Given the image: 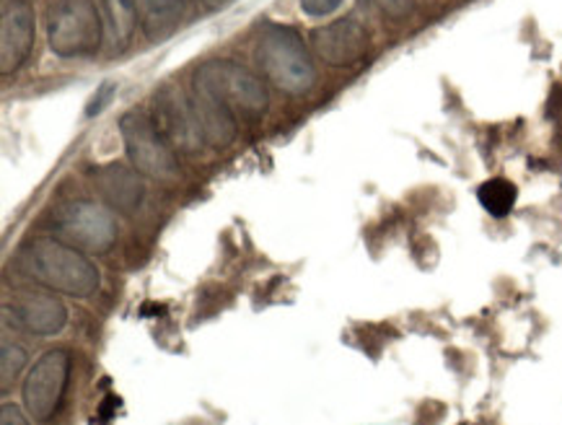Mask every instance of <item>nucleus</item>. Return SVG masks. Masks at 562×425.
I'll list each match as a JSON object with an SVG mask.
<instances>
[{
  "label": "nucleus",
  "instance_id": "obj_11",
  "mask_svg": "<svg viewBox=\"0 0 562 425\" xmlns=\"http://www.w3.org/2000/svg\"><path fill=\"white\" fill-rule=\"evenodd\" d=\"M5 322L16 324L32 335H57L68 322V309L60 299L42 297V293H26L5 306Z\"/></svg>",
  "mask_w": 562,
  "mask_h": 425
},
{
  "label": "nucleus",
  "instance_id": "obj_21",
  "mask_svg": "<svg viewBox=\"0 0 562 425\" xmlns=\"http://www.w3.org/2000/svg\"><path fill=\"white\" fill-rule=\"evenodd\" d=\"M231 0H203V5L205 9H211V11H218V9H223V5H228Z\"/></svg>",
  "mask_w": 562,
  "mask_h": 425
},
{
  "label": "nucleus",
  "instance_id": "obj_14",
  "mask_svg": "<svg viewBox=\"0 0 562 425\" xmlns=\"http://www.w3.org/2000/svg\"><path fill=\"white\" fill-rule=\"evenodd\" d=\"M104 26L114 47H125L138 26V0H102Z\"/></svg>",
  "mask_w": 562,
  "mask_h": 425
},
{
  "label": "nucleus",
  "instance_id": "obj_9",
  "mask_svg": "<svg viewBox=\"0 0 562 425\" xmlns=\"http://www.w3.org/2000/svg\"><path fill=\"white\" fill-rule=\"evenodd\" d=\"M37 37V19L26 0H3L0 9V70L5 76L29 60Z\"/></svg>",
  "mask_w": 562,
  "mask_h": 425
},
{
  "label": "nucleus",
  "instance_id": "obj_7",
  "mask_svg": "<svg viewBox=\"0 0 562 425\" xmlns=\"http://www.w3.org/2000/svg\"><path fill=\"white\" fill-rule=\"evenodd\" d=\"M70 377V356L65 350H49L34 364L24 381V407L37 423H45L63 405Z\"/></svg>",
  "mask_w": 562,
  "mask_h": 425
},
{
  "label": "nucleus",
  "instance_id": "obj_10",
  "mask_svg": "<svg viewBox=\"0 0 562 425\" xmlns=\"http://www.w3.org/2000/svg\"><path fill=\"white\" fill-rule=\"evenodd\" d=\"M312 47L333 68H348V65L358 63L360 57L369 53L371 40L366 26L358 24L356 19H340L316 29L312 34Z\"/></svg>",
  "mask_w": 562,
  "mask_h": 425
},
{
  "label": "nucleus",
  "instance_id": "obj_4",
  "mask_svg": "<svg viewBox=\"0 0 562 425\" xmlns=\"http://www.w3.org/2000/svg\"><path fill=\"white\" fill-rule=\"evenodd\" d=\"M102 19L93 0H47L49 47L60 57H83L102 45Z\"/></svg>",
  "mask_w": 562,
  "mask_h": 425
},
{
  "label": "nucleus",
  "instance_id": "obj_17",
  "mask_svg": "<svg viewBox=\"0 0 562 425\" xmlns=\"http://www.w3.org/2000/svg\"><path fill=\"white\" fill-rule=\"evenodd\" d=\"M114 89H117V86H114L112 81L102 83V89H97V93H93V99L89 102V107H86V118H97L99 112H104L106 107H110L112 99H114Z\"/></svg>",
  "mask_w": 562,
  "mask_h": 425
},
{
  "label": "nucleus",
  "instance_id": "obj_5",
  "mask_svg": "<svg viewBox=\"0 0 562 425\" xmlns=\"http://www.w3.org/2000/svg\"><path fill=\"white\" fill-rule=\"evenodd\" d=\"M120 133L135 169L158 179L177 177L179 161L175 150H171L167 135L161 133V127L154 120L146 118L143 112H127L120 120Z\"/></svg>",
  "mask_w": 562,
  "mask_h": 425
},
{
  "label": "nucleus",
  "instance_id": "obj_6",
  "mask_svg": "<svg viewBox=\"0 0 562 425\" xmlns=\"http://www.w3.org/2000/svg\"><path fill=\"white\" fill-rule=\"evenodd\" d=\"M55 228L65 242H74L91 255H104L117 242V221L106 208L91 200H70L53 215Z\"/></svg>",
  "mask_w": 562,
  "mask_h": 425
},
{
  "label": "nucleus",
  "instance_id": "obj_1",
  "mask_svg": "<svg viewBox=\"0 0 562 425\" xmlns=\"http://www.w3.org/2000/svg\"><path fill=\"white\" fill-rule=\"evenodd\" d=\"M21 262L29 278H34L45 288H53L65 297L86 299L99 291L97 265L89 257L81 255L68 242L53 239V236H40V239L29 242L26 249L21 251Z\"/></svg>",
  "mask_w": 562,
  "mask_h": 425
},
{
  "label": "nucleus",
  "instance_id": "obj_3",
  "mask_svg": "<svg viewBox=\"0 0 562 425\" xmlns=\"http://www.w3.org/2000/svg\"><path fill=\"white\" fill-rule=\"evenodd\" d=\"M194 91L213 99L231 112L255 120L268 112L270 93L262 78L251 74L249 68L234 60H211L203 63L192 76Z\"/></svg>",
  "mask_w": 562,
  "mask_h": 425
},
{
  "label": "nucleus",
  "instance_id": "obj_13",
  "mask_svg": "<svg viewBox=\"0 0 562 425\" xmlns=\"http://www.w3.org/2000/svg\"><path fill=\"white\" fill-rule=\"evenodd\" d=\"M187 0H138V13L143 32L150 40H164L175 32L184 13Z\"/></svg>",
  "mask_w": 562,
  "mask_h": 425
},
{
  "label": "nucleus",
  "instance_id": "obj_20",
  "mask_svg": "<svg viewBox=\"0 0 562 425\" xmlns=\"http://www.w3.org/2000/svg\"><path fill=\"white\" fill-rule=\"evenodd\" d=\"M0 425H29V421L16 405H3V410H0Z\"/></svg>",
  "mask_w": 562,
  "mask_h": 425
},
{
  "label": "nucleus",
  "instance_id": "obj_8",
  "mask_svg": "<svg viewBox=\"0 0 562 425\" xmlns=\"http://www.w3.org/2000/svg\"><path fill=\"white\" fill-rule=\"evenodd\" d=\"M156 107L158 127L177 148L187 150V154H198L200 148L207 146L194 93L179 89V86H164L156 93Z\"/></svg>",
  "mask_w": 562,
  "mask_h": 425
},
{
  "label": "nucleus",
  "instance_id": "obj_15",
  "mask_svg": "<svg viewBox=\"0 0 562 425\" xmlns=\"http://www.w3.org/2000/svg\"><path fill=\"white\" fill-rule=\"evenodd\" d=\"M477 198L482 208L490 215H495V219H503V215H508L514 211L516 205V198H518V190L516 184H510L508 179H490L477 190Z\"/></svg>",
  "mask_w": 562,
  "mask_h": 425
},
{
  "label": "nucleus",
  "instance_id": "obj_16",
  "mask_svg": "<svg viewBox=\"0 0 562 425\" xmlns=\"http://www.w3.org/2000/svg\"><path fill=\"white\" fill-rule=\"evenodd\" d=\"M26 358H29L26 350L21 348V345H11V343L3 345V358H0V366H3V369H0V377H3V389H9L11 381L19 377L21 369L26 366Z\"/></svg>",
  "mask_w": 562,
  "mask_h": 425
},
{
  "label": "nucleus",
  "instance_id": "obj_12",
  "mask_svg": "<svg viewBox=\"0 0 562 425\" xmlns=\"http://www.w3.org/2000/svg\"><path fill=\"white\" fill-rule=\"evenodd\" d=\"M99 190H102V198L110 203L114 211L120 213H135L143 203V194H146V187H143V179L138 171H130L120 164H112L99 171L97 177Z\"/></svg>",
  "mask_w": 562,
  "mask_h": 425
},
{
  "label": "nucleus",
  "instance_id": "obj_19",
  "mask_svg": "<svg viewBox=\"0 0 562 425\" xmlns=\"http://www.w3.org/2000/svg\"><path fill=\"white\" fill-rule=\"evenodd\" d=\"M373 3H376L384 13H389V16L402 19V16H407L409 11H413L415 0H373Z\"/></svg>",
  "mask_w": 562,
  "mask_h": 425
},
{
  "label": "nucleus",
  "instance_id": "obj_18",
  "mask_svg": "<svg viewBox=\"0 0 562 425\" xmlns=\"http://www.w3.org/2000/svg\"><path fill=\"white\" fill-rule=\"evenodd\" d=\"M342 5V0H301V11L308 13V16L322 19L335 13Z\"/></svg>",
  "mask_w": 562,
  "mask_h": 425
},
{
  "label": "nucleus",
  "instance_id": "obj_2",
  "mask_svg": "<svg viewBox=\"0 0 562 425\" xmlns=\"http://www.w3.org/2000/svg\"><path fill=\"white\" fill-rule=\"evenodd\" d=\"M257 63L262 74L291 97H304L314 89L316 68L293 26L262 24L257 40Z\"/></svg>",
  "mask_w": 562,
  "mask_h": 425
}]
</instances>
